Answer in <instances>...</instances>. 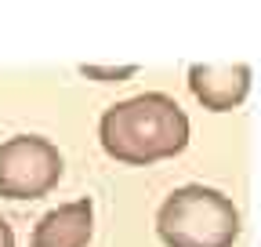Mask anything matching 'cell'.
Wrapping results in <instances>:
<instances>
[{"instance_id":"6","label":"cell","mask_w":261,"mask_h":247,"mask_svg":"<svg viewBox=\"0 0 261 247\" xmlns=\"http://www.w3.org/2000/svg\"><path fill=\"white\" fill-rule=\"evenodd\" d=\"M80 73L87 80H102V84H120V80H130L138 73V66H80Z\"/></svg>"},{"instance_id":"1","label":"cell","mask_w":261,"mask_h":247,"mask_svg":"<svg viewBox=\"0 0 261 247\" xmlns=\"http://www.w3.org/2000/svg\"><path fill=\"white\" fill-rule=\"evenodd\" d=\"M98 142L116 164L149 167L178 157L189 145V116L171 95L145 91V95L123 98L102 113Z\"/></svg>"},{"instance_id":"4","label":"cell","mask_w":261,"mask_h":247,"mask_svg":"<svg viewBox=\"0 0 261 247\" xmlns=\"http://www.w3.org/2000/svg\"><path fill=\"white\" fill-rule=\"evenodd\" d=\"M250 66L232 62V66H218V62H196L189 66V91L192 98L211 113H232L236 106H243V98L250 95Z\"/></svg>"},{"instance_id":"2","label":"cell","mask_w":261,"mask_h":247,"mask_svg":"<svg viewBox=\"0 0 261 247\" xmlns=\"http://www.w3.org/2000/svg\"><path fill=\"white\" fill-rule=\"evenodd\" d=\"M240 207L214 185H181L156 211V233L167 247H232Z\"/></svg>"},{"instance_id":"3","label":"cell","mask_w":261,"mask_h":247,"mask_svg":"<svg viewBox=\"0 0 261 247\" xmlns=\"http://www.w3.org/2000/svg\"><path fill=\"white\" fill-rule=\"evenodd\" d=\"M65 160L51 138L15 135L0 142V196L4 200H40L62 182Z\"/></svg>"},{"instance_id":"5","label":"cell","mask_w":261,"mask_h":247,"mask_svg":"<svg viewBox=\"0 0 261 247\" xmlns=\"http://www.w3.org/2000/svg\"><path fill=\"white\" fill-rule=\"evenodd\" d=\"M94 233V204L91 196L58 204L33 226L29 247H87Z\"/></svg>"},{"instance_id":"7","label":"cell","mask_w":261,"mask_h":247,"mask_svg":"<svg viewBox=\"0 0 261 247\" xmlns=\"http://www.w3.org/2000/svg\"><path fill=\"white\" fill-rule=\"evenodd\" d=\"M0 247H15V229L8 226V218H0Z\"/></svg>"}]
</instances>
